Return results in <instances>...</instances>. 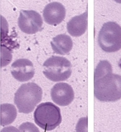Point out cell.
I'll list each match as a JSON object with an SVG mask.
<instances>
[{
  "instance_id": "1",
  "label": "cell",
  "mask_w": 121,
  "mask_h": 132,
  "mask_svg": "<svg viewBox=\"0 0 121 132\" xmlns=\"http://www.w3.org/2000/svg\"><path fill=\"white\" fill-rule=\"evenodd\" d=\"M94 96L101 102L121 99V76L112 73L108 61H100L94 71Z\"/></svg>"
},
{
  "instance_id": "2",
  "label": "cell",
  "mask_w": 121,
  "mask_h": 132,
  "mask_svg": "<svg viewBox=\"0 0 121 132\" xmlns=\"http://www.w3.org/2000/svg\"><path fill=\"white\" fill-rule=\"evenodd\" d=\"M43 91L34 82L22 85L15 93L14 103L20 113L28 114L35 109L42 100Z\"/></svg>"
},
{
  "instance_id": "3",
  "label": "cell",
  "mask_w": 121,
  "mask_h": 132,
  "mask_svg": "<svg viewBox=\"0 0 121 132\" xmlns=\"http://www.w3.org/2000/svg\"><path fill=\"white\" fill-rule=\"evenodd\" d=\"M33 118L36 125L45 131H52L62 122L60 108L50 102L39 104L34 111Z\"/></svg>"
},
{
  "instance_id": "4",
  "label": "cell",
  "mask_w": 121,
  "mask_h": 132,
  "mask_svg": "<svg viewBox=\"0 0 121 132\" xmlns=\"http://www.w3.org/2000/svg\"><path fill=\"white\" fill-rule=\"evenodd\" d=\"M43 73L52 82L67 80L72 74V64L66 58L53 56L44 61Z\"/></svg>"
},
{
  "instance_id": "5",
  "label": "cell",
  "mask_w": 121,
  "mask_h": 132,
  "mask_svg": "<svg viewBox=\"0 0 121 132\" xmlns=\"http://www.w3.org/2000/svg\"><path fill=\"white\" fill-rule=\"evenodd\" d=\"M100 48L107 53H114L121 49V27L115 22H105L98 35Z\"/></svg>"
},
{
  "instance_id": "6",
  "label": "cell",
  "mask_w": 121,
  "mask_h": 132,
  "mask_svg": "<svg viewBox=\"0 0 121 132\" xmlns=\"http://www.w3.org/2000/svg\"><path fill=\"white\" fill-rule=\"evenodd\" d=\"M18 25L22 32L25 34H35L42 30V17L34 10H21Z\"/></svg>"
},
{
  "instance_id": "7",
  "label": "cell",
  "mask_w": 121,
  "mask_h": 132,
  "mask_svg": "<svg viewBox=\"0 0 121 132\" xmlns=\"http://www.w3.org/2000/svg\"><path fill=\"white\" fill-rule=\"evenodd\" d=\"M11 74L18 82L31 80L35 75V69L32 61L27 59H19L11 66Z\"/></svg>"
},
{
  "instance_id": "8",
  "label": "cell",
  "mask_w": 121,
  "mask_h": 132,
  "mask_svg": "<svg viewBox=\"0 0 121 132\" xmlns=\"http://www.w3.org/2000/svg\"><path fill=\"white\" fill-rule=\"evenodd\" d=\"M74 91L68 83L59 82L51 89V97L54 103L60 106H68L74 100Z\"/></svg>"
},
{
  "instance_id": "9",
  "label": "cell",
  "mask_w": 121,
  "mask_h": 132,
  "mask_svg": "<svg viewBox=\"0 0 121 132\" xmlns=\"http://www.w3.org/2000/svg\"><path fill=\"white\" fill-rule=\"evenodd\" d=\"M66 10L62 4L54 2L46 4L44 11L43 17L45 22L51 25H57L64 20Z\"/></svg>"
},
{
  "instance_id": "10",
  "label": "cell",
  "mask_w": 121,
  "mask_h": 132,
  "mask_svg": "<svg viewBox=\"0 0 121 132\" xmlns=\"http://www.w3.org/2000/svg\"><path fill=\"white\" fill-rule=\"evenodd\" d=\"M88 26V12L75 16L70 19L67 24V30L69 34L73 37L83 36L87 30Z\"/></svg>"
},
{
  "instance_id": "11",
  "label": "cell",
  "mask_w": 121,
  "mask_h": 132,
  "mask_svg": "<svg viewBox=\"0 0 121 132\" xmlns=\"http://www.w3.org/2000/svg\"><path fill=\"white\" fill-rule=\"evenodd\" d=\"M73 43L71 38L65 34H60L51 41V46L54 53L59 55L68 54L73 48Z\"/></svg>"
},
{
  "instance_id": "12",
  "label": "cell",
  "mask_w": 121,
  "mask_h": 132,
  "mask_svg": "<svg viewBox=\"0 0 121 132\" xmlns=\"http://www.w3.org/2000/svg\"><path fill=\"white\" fill-rule=\"evenodd\" d=\"M17 117V109L14 105L4 103L0 106V124L6 126L13 123Z\"/></svg>"
},
{
  "instance_id": "13",
  "label": "cell",
  "mask_w": 121,
  "mask_h": 132,
  "mask_svg": "<svg viewBox=\"0 0 121 132\" xmlns=\"http://www.w3.org/2000/svg\"><path fill=\"white\" fill-rule=\"evenodd\" d=\"M12 51L4 45L1 46V67H4L10 63Z\"/></svg>"
},
{
  "instance_id": "14",
  "label": "cell",
  "mask_w": 121,
  "mask_h": 132,
  "mask_svg": "<svg viewBox=\"0 0 121 132\" xmlns=\"http://www.w3.org/2000/svg\"><path fill=\"white\" fill-rule=\"evenodd\" d=\"M18 129L20 132H40L38 127L31 122H25L22 123Z\"/></svg>"
},
{
  "instance_id": "15",
  "label": "cell",
  "mask_w": 121,
  "mask_h": 132,
  "mask_svg": "<svg viewBox=\"0 0 121 132\" xmlns=\"http://www.w3.org/2000/svg\"><path fill=\"white\" fill-rule=\"evenodd\" d=\"M76 132H88V118L83 117L79 120L75 126Z\"/></svg>"
},
{
  "instance_id": "16",
  "label": "cell",
  "mask_w": 121,
  "mask_h": 132,
  "mask_svg": "<svg viewBox=\"0 0 121 132\" xmlns=\"http://www.w3.org/2000/svg\"><path fill=\"white\" fill-rule=\"evenodd\" d=\"M1 132H20V131L15 126H5L1 130Z\"/></svg>"
}]
</instances>
